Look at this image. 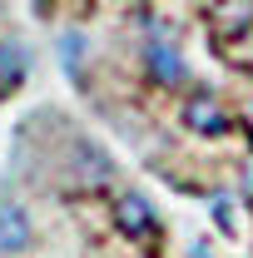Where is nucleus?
Returning a JSON list of instances; mask_svg holds the SVG:
<instances>
[{
	"label": "nucleus",
	"mask_w": 253,
	"mask_h": 258,
	"mask_svg": "<svg viewBox=\"0 0 253 258\" xmlns=\"http://www.w3.org/2000/svg\"><path fill=\"white\" fill-rule=\"evenodd\" d=\"M184 124H189L194 134H228L233 114H228V104H223L219 95H194L189 104H184Z\"/></svg>",
	"instance_id": "4"
},
{
	"label": "nucleus",
	"mask_w": 253,
	"mask_h": 258,
	"mask_svg": "<svg viewBox=\"0 0 253 258\" xmlns=\"http://www.w3.org/2000/svg\"><path fill=\"white\" fill-rule=\"evenodd\" d=\"M60 55H65V70L75 75L80 60H85V35H80V30H65V35H60Z\"/></svg>",
	"instance_id": "7"
},
{
	"label": "nucleus",
	"mask_w": 253,
	"mask_h": 258,
	"mask_svg": "<svg viewBox=\"0 0 253 258\" xmlns=\"http://www.w3.org/2000/svg\"><path fill=\"white\" fill-rule=\"evenodd\" d=\"M70 179L80 189H109L114 184V159L99 149L95 139H70Z\"/></svg>",
	"instance_id": "1"
},
{
	"label": "nucleus",
	"mask_w": 253,
	"mask_h": 258,
	"mask_svg": "<svg viewBox=\"0 0 253 258\" xmlns=\"http://www.w3.org/2000/svg\"><path fill=\"white\" fill-rule=\"evenodd\" d=\"M194 258H214V253H209V248H204V243H199V248H194Z\"/></svg>",
	"instance_id": "10"
},
{
	"label": "nucleus",
	"mask_w": 253,
	"mask_h": 258,
	"mask_svg": "<svg viewBox=\"0 0 253 258\" xmlns=\"http://www.w3.org/2000/svg\"><path fill=\"white\" fill-rule=\"evenodd\" d=\"M238 119H243V124L253 129V104H248V109H238Z\"/></svg>",
	"instance_id": "9"
},
{
	"label": "nucleus",
	"mask_w": 253,
	"mask_h": 258,
	"mask_svg": "<svg viewBox=\"0 0 253 258\" xmlns=\"http://www.w3.org/2000/svg\"><path fill=\"white\" fill-rule=\"evenodd\" d=\"M214 219H219V228H223V233H238V219H233V204H219V209H214Z\"/></svg>",
	"instance_id": "8"
},
{
	"label": "nucleus",
	"mask_w": 253,
	"mask_h": 258,
	"mask_svg": "<svg viewBox=\"0 0 253 258\" xmlns=\"http://www.w3.org/2000/svg\"><path fill=\"white\" fill-rule=\"evenodd\" d=\"M144 70H149V80H154L159 90H179V85L189 80L184 55H179L164 35H149V45H144Z\"/></svg>",
	"instance_id": "3"
},
{
	"label": "nucleus",
	"mask_w": 253,
	"mask_h": 258,
	"mask_svg": "<svg viewBox=\"0 0 253 258\" xmlns=\"http://www.w3.org/2000/svg\"><path fill=\"white\" fill-rule=\"evenodd\" d=\"M114 228H119L124 238H134V243L154 238V233H159V214H154V204H149L139 189L114 194Z\"/></svg>",
	"instance_id": "2"
},
{
	"label": "nucleus",
	"mask_w": 253,
	"mask_h": 258,
	"mask_svg": "<svg viewBox=\"0 0 253 258\" xmlns=\"http://www.w3.org/2000/svg\"><path fill=\"white\" fill-rule=\"evenodd\" d=\"M209 25H214L219 40L248 35L253 30V0H214V5H209Z\"/></svg>",
	"instance_id": "6"
},
{
	"label": "nucleus",
	"mask_w": 253,
	"mask_h": 258,
	"mask_svg": "<svg viewBox=\"0 0 253 258\" xmlns=\"http://www.w3.org/2000/svg\"><path fill=\"white\" fill-rule=\"evenodd\" d=\"M35 243V228H30V214L20 204H0V258L10 253H25Z\"/></svg>",
	"instance_id": "5"
}]
</instances>
